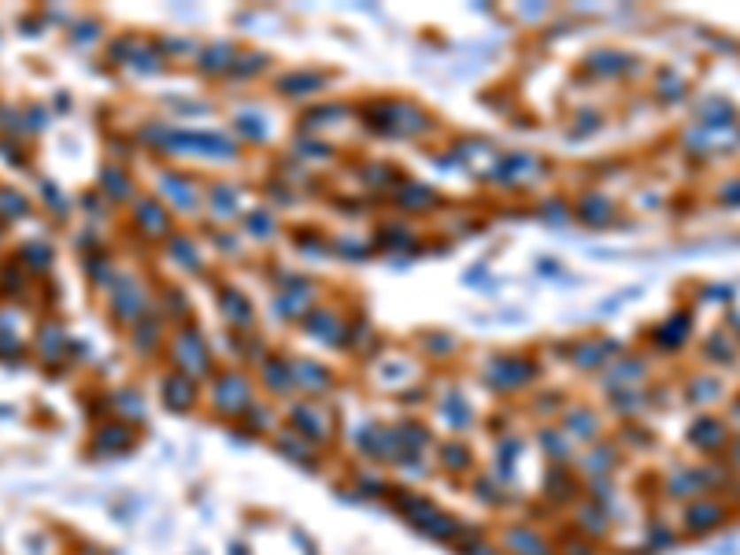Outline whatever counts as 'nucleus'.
<instances>
[{
    "instance_id": "f257e3e1",
    "label": "nucleus",
    "mask_w": 740,
    "mask_h": 555,
    "mask_svg": "<svg viewBox=\"0 0 740 555\" xmlns=\"http://www.w3.org/2000/svg\"><path fill=\"white\" fill-rule=\"evenodd\" d=\"M407 504H411V507H404V515L411 519V526H419L422 533H429V537L451 541V537L459 533L456 519H448L437 504H426V500H407Z\"/></svg>"
},
{
    "instance_id": "f03ea898",
    "label": "nucleus",
    "mask_w": 740,
    "mask_h": 555,
    "mask_svg": "<svg viewBox=\"0 0 740 555\" xmlns=\"http://www.w3.org/2000/svg\"><path fill=\"white\" fill-rule=\"evenodd\" d=\"M293 426L304 434V441H312V444L330 437V415H326L322 407H312V404H304V407L293 411Z\"/></svg>"
},
{
    "instance_id": "7ed1b4c3",
    "label": "nucleus",
    "mask_w": 740,
    "mask_h": 555,
    "mask_svg": "<svg viewBox=\"0 0 740 555\" xmlns=\"http://www.w3.org/2000/svg\"><path fill=\"white\" fill-rule=\"evenodd\" d=\"M215 404L222 407V411H244L252 404V389H249V382L244 378H237V374H226L222 382H219V393H215Z\"/></svg>"
},
{
    "instance_id": "20e7f679",
    "label": "nucleus",
    "mask_w": 740,
    "mask_h": 555,
    "mask_svg": "<svg viewBox=\"0 0 740 555\" xmlns=\"http://www.w3.org/2000/svg\"><path fill=\"white\" fill-rule=\"evenodd\" d=\"M489 378L497 382L504 393H511V389H519V385H526L533 378V366L529 363H515V359H504V363H497L489 370Z\"/></svg>"
},
{
    "instance_id": "39448f33",
    "label": "nucleus",
    "mask_w": 740,
    "mask_h": 555,
    "mask_svg": "<svg viewBox=\"0 0 740 555\" xmlns=\"http://www.w3.org/2000/svg\"><path fill=\"white\" fill-rule=\"evenodd\" d=\"M163 400H167L174 411L181 407H189L197 400V389H193V378H185V374H174L167 378V389H163Z\"/></svg>"
},
{
    "instance_id": "423d86ee",
    "label": "nucleus",
    "mask_w": 740,
    "mask_h": 555,
    "mask_svg": "<svg viewBox=\"0 0 740 555\" xmlns=\"http://www.w3.org/2000/svg\"><path fill=\"white\" fill-rule=\"evenodd\" d=\"M507 544L515 555H548V541L537 537V533H529V529H515L507 537Z\"/></svg>"
},
{
    "instance_id": "0eeeda50",
    "label": "nucleus",
    "mask_w": 740,
    "mask_h": 555,
    "mask_svg": "<svg viewBox=\"0 0 740 555\" xmlns=\"http://www.w3.org/2000/svg\"><path fill=\"white\" fill-rule=\"evenodd\" d=\"M700 507L704 511H692V515H689V526L692 529H707V526H714L718 519H722V511H718L714 504H700Z\"/></svg>"
},
{
    "instance_id": "6e6552de",
    "label": "nucleus",
    "mask_w": 740,
    "mask_h": 555,
    "mask_svg": "<svg viewBox=\"0 0 740 555\" xmlns=\"http://www.w3.org/2000/svg\"><path fill=\"white\" fill-rule=\"evenodd\" d=\"M444 463H448L451 470H466V466H470V451H466L463 444H448V448H444Z\"/></svg>"
}]
</instances>
